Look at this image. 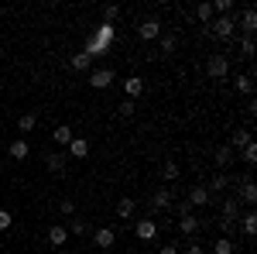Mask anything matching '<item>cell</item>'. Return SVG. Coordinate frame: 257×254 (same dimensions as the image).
Segmentation results:
<instances>
[{
	"mask_svg": "<svg viewBox=\"0 0 257 254\" xmlns=\"http://www.w3.org/2000/svg\"><path fill=\"white\" fill-rule=\"evenodd\" d=\"M69 65H72V72H89V69H93V59H89V55H72V59H69Z\"/></svg>",
	"mask_w": 257,
	"mask_h": 254,
	"instance_id": "22",
	"label": "cell"
},
{
	"mask_svg": "<svg viewBox=\"0 0 257 254\" xmlns=\"http://www.w3.org/2000/svg\"><path fill=\"white\" fill-rule=\"evenodd\" d=\"M144 90H148V82H144L141 76H127L123 79V100H138Z\"/></svg>",
	"mask_w": 257,
	"mask_h": 254,
	"instance_id": "8",
	"label": "cell"
},
{
	"mask_svg": "<svg viewBox=\"0 0 257 254\" xmlns=\"http://www.w3.org/2000/svg\"><path fill=\"white\" fill-rule=\"evenodd\" d=\"M161 176H165V182H175V179L182 176V168H178V161H172V158H168V161L161 165Z\"/></svg>",
	"mask_w": 257,
	"mask_h": 254,
	"instance_id": "27",
	"label": "cell"
},
{
	"mask_svg": "<svg viewBox=\"0 0 257 254\" xmlns=\"http://www.w3.org/2000/svg\"><path fill=\"white\" fill-rule=\"evenodd\" d=\"M213 254H237V244L230 237H219V240H213Z\"/></svg>",
	"mask_w": 257,
	"mask_h": 254,
	"instance_id": "23",
	"label": "cell"
},
{
	"mask_svg": "<svg viewBox=\"0 0 257 254\" xmlns=\"http://www.w3.org/2000/svg\"><path fill=\"white\" fill-rule=\"evenodd\" d=\"M65 240H69V230H65L62 223H55V227H48V244H52V247H62Z\"/></svg>",
	"mask_w": 257,
	"mask_h": 254,
	"instance_id": "20",
	"label": "cell"
},
{
	"mask_svg": "<svg viewBox=\"0 0 257 254\" xmlns=\"http://www.w3.org/2000/svg\"><path fill=\"white\" fill-rule=\"evenodd\" d=\"M168 206H175V193L168 186H158L151 193V210H168Z\"/></svg>",
	"mask_w": 257,
	"mask_h": 254,
	"instance_id": "4",
	"label": "cell"
},
{
	"mask_svg": "<svg viewBox=\"0 0 257 254\" xmlns=\"http://www.w3.org/2000/svg\"><path fill=\"white\" fill-rule=\"evenodd\" d=\"M134 110H138V103H134V100H123V103L117 107V114H120L123 120H131V117H134Z\"/></svg>",
	"mask_w": 257,
	"mask_h": 254,
	"instance_id": "32",
	"label": "cell"
},
{
	"mask_svg": "<svg viewBox=\"0 0 257 254\" xmlns=\"http://www.w3.org/2000/svg\"><path fill=\"white\" fill-rule=\"evenodd\" d=\"M233 234H237V220H223L219 216V237H230L233 240Z\"/></svg>",
	"mask_w": 257,
	"mask_h": 254,
	"instance_id": "30",
	"label": "cell"
},
{
	"mask_svg": "<svg viewBox=\"0 0 257 254\" xmlns=\"http://www.w3.org/2000/svg\"><path fill=\"white\" fill-rule=\"evenodd\" d=\"M178 230H182L185 237H196L199 230H202V220H199L196 213H192V216H182V220H178Z\"/></svg>",
	"mask_w": 257,
	"mask_h": 254,
	"instance_id": "13",
	"label": "cell"
},
{
	"mask_svg": "<svg viewBox=\"0 0 257 254\" xmlns=\"http://www.w3.org/2000/svg\"><path fill=\"white\" fill-rule=\"evenodd\" d=\"M213 161H216L219 168H230V165H233V148H230V144H219L216 151H213Z\"/></svg>",
	"mask_w": 257,
	"mask_h": 254,
	"instance_id": "17",
	"label": "cell"
},
{
	"mask_svg": "<svg viewBox=\"0 0 257 254\" xmlns=\"http://www.w3.org/2000/svg\"><path fill=\"white\" fill-rule=\"evenodd\" d=\"M7 151H11V158H14V161H24V158L31 155V144H28V141H24V137H14V141H11V148H7Z\"/></svg>",
	"mask_w": 257,
	"mask_h": 254,
	"instance_id": "16",
	"label": "cell"
},
{
	"mask_svg": "<svg viewBox=\"0 0 257 254\" xmlns=\"http://www.w3.org/2000/svg\"><path fill=\"white\" fill-rule=\"evenodd\" d=\"M35 124H38L35 114H21V117H18V131H21V134H28V131H35Z\"/></svg>",
	"mask_w": 257,
	"mask_h": 254,
	"instance_id": "29",
	"label": "cell"
},
{
	"mask_svg": "<svg viewBox=\"0 0 257 254\" xmlns=\"http://www.w3.org/2000/svg\"><path fill=\"white\" fill-rule=\"evenodd\" d=\"M72 127H69V124H59V127H55V134H52V141H55V144H62V148H69V141H72Z\"/></svg>",
	"mask_w": 257,
	"mask_h": 254,
	"instance_id": "21",
	"label": "cell"
},
{
	"mask_svg": "<svg viewBox=\"0 0 257 254\" xmlns=\"http://www.w3.org/2000/svg\"><path fill=\"white\" fill-rule=\"evenodd\" d=\"M72 158H89V141H86V137H72V141H69V161H72Z\"/></svg>",
	"mask_w": 257,
	"mask_h": 254,
	"instance_id": "12",
	"label": "cell"
},
{
	"mask_svg": "<svg viewBox=\"0 0 257 254\" xmlns=\"http://www.w3.org/2000/svg\"><path fill=\"white\" fill-rule=\"evenodd\" d=\"M240 158H243V165L250 168V165L257 161V144H247V148H243V155H240Z\"/></svg>",
	"mask_w": 257,
	"mask_h": 254,
	"instance_id": "34",
	"label": "cell"
},
{
	"mask_svg": "<svg viewBox=\"0 0 257 254\" xmlns=\"http://www.w3.org/2000/svg\"><path fill=\"white\" fill-rule=\"evenodd\" d=\"M161 254H178V244H165V247H161Z\"/></svg>",
	"mask_w": 257,
	"mask_h": 254,
	"instance_id": "41",
	"label": "cell"
},
{
	"mask_svg": "<svg viewBox=\"0 0 257 254\" xmlns=\"http://www.w3.org/2000/svg\"><path fill=\"white\" fill-rule=\"evenodd\" d=\"M247 144H254V137H250V127H237V131H233V137H230V148H233V151H243V148H247Z\"/></svg>",
	"mask_w": 257,
	"mask_h": 254,
	"instance_id": "15",
	"label": "cell"
},
{
	"mask_svg": "<svg viewBox=\"0 0 257 254\" xmlns=\"http://www.w3.org/2000/svg\"><path fill=\"white\" fill-rule=\"evenodd\" d=\"M219 210H223V220H240V203H237V196H226Z\"/></svg>",
	"mask_w": 257,
	"mask_h": 254,
	"instance_id": "18",
	"label": "cell"
},
{
	"mask_svg": "<svg viewBox=\"0 0 257 254\" xmlns=\"http://www.w3.org/2000/svg\"><path fill=\"white\" fill-rule=\"evenodd\" d=\"M59 210H62L65 216H69V213H76V203H72V199H62V203H59Z\"/></svg>",
	"mask_w": 257,
	"mask_h": 254,
	"instance_id": "40",
	"label": "cell"
},
{
	"mask_svg": "<svg viewBox=\"0 0 257 254\" xmlns=\"http://www.w3.org/2000/svg\"><path fill=\"white\" fill-rule=\"evenodd\" d=\"M175 210H178V220H182V216H192V203H189V199H178Z\"/></svg>",
	"mask_w": 257,
	"mask_h": 254,
	"instance_id": "37",
	"label": "cell"
},
{
	"mask_svg": "<svg viewBox=\"0 0 257 254\" xmlns=\"http://www.w3.org/2000/svg\"><path fill=\"white\" fill-rule=\"evenodd\" d=\"M117 216L120 220H131V216H134V199H131V196H123L117 203Z\"/></svg>",
	"mask_w": 257,
	"mask_h": 254,
	"instance_id": "28",
	"label": "cell"
},
{
	"mask_svg": "<svg viewBox=\"0 0 257 254\" xmlns=\"http://www.w3.org/2000/svg\"><path fill=\"white\" fill-rule=\"evenodd\" d=\"M185 199H189V203H192V210H196V206H209V203H213V199H216V196L209 193V189H206V186H192V189H189V196H185Z\"/></svg>",
	"mask_w": 257,
	"mask_h": 254,
	"instance_id": "7",
	"label": "cell"
},
{
	"mask_svg": "<svg viewBox=\"0 0 257 254\" xmlns=\"http://www.w3.org/2000/svg\"><path fill=\"white\" fill-rule=\"evenodd\" d=\"M206 72H209V79H226V72H230V59H226V55H209Z\"/></svg>",
	"mask_w": 257,
	"mask_h": 254,
	"instance_id": "3",
	"label": "cell"
},
{
	"mask_svg": "<svg viewBox=\"0 0 257 254\" xmlns=\"http://www.w3.org/2000/svg\"><path fill=\"white\" fill-rule=\"evenodd\" d=\"M134 234H138V240H144V244L158 240V223H155V216H144V220H138V223H134Z\"/></svg>",
	"mask_w": 257,
	"mask_h": 254,
	"instance_id": "2",
	"label": "cell"
},
{
	"mask_svg": "<svg viewBox=\"0 0 257 254\" xmlns=\"http://www.w3.org/2000/svg\"><path fill=\"white\" fill-rule=\"evenodd\" d=\"M117 18H120V7H113V4H110V7H103V24H113Z\"/></svg>",
	"mask_w": 257,
	"mask_h": 254,
	"instance_id": "36",
	"label": "cell"
},
{
	"mask_svg": "<svg viewBox=\"0 0 257 254\" xmlns=\"http://www.w3.org/2000/svg\"><path fill=\"white\" fill-rule=\"evenodd\" d=\"M45 165H48V172L62 176V172H65V165H69V155H62V151H48V155H45Z\"/></svg>",
	"mask_w": 257,
	"mask_h": 254,
	"instance_id": "10",
	"label": "cell"
},
{
	"mask_svg": "<svg viewBox=\"0 0 257 254\" xmlns=\"http://www.w3.org/2000/svg\"><path fill=\"white\" fill-rule=\"evenodd\" d=\"M138 38H141V41H155V38H161V21H158V18L141 21V24H138Z\"/></svg>",
	"mask_w": 257,
	"mask_h": 254,
	"instance_id": "5",
	"label": "cell"
},
{
	"mask_svg": "<svg viewBox=\"0 0 257 254\" xmlns=\"http://www.w3.org/2000/svg\"><path fill=\"white\" fill-rule=\"evenodd\" d=\"M11 223H14V216L7 213V210H0V230H11Z\"/></svg>",
	"mask_w": 257,
	"mask_h": 254,
	"instance_id": "38",
	"label": "cell"
},
{
	"mask_svg": "<svg viewBox=\"0 0 257 254\" xmlns=\"http://www.w3.org/2000/svg\"><path fill=\"white\" fill-rule=\"evenodd\" d=\"M161 52H165V55H172V52H175V45H178V38L175 35H161Z\"/></svg>",
	"mask_w": 257,
	"mask_h": 254,
	"instance_id": "33",
	"label": "cell"
},
{
	"mask_svg": "<svg viewBox=\"0 0 257 254\" xmlns=\"http://www.w3.org/2000/svg\"><path fill=\"white\" fill-rule=\"evenodd\" d=\"M240 31H243L247 38H254V31H257V14H254V7H243V14H240Z\"/></svg>",
	"mask_w": 257,
	"mask_h": 254,
	"instance_id": "11",
	"label": "cell"
},
{
	"mask_svg": "<svg viewBox=\"0 0 257 254\" xmlns=\"http://www.w3.org/2000/svg\"><path fill=\"white\" fill-rule=\"evenodd\" d=\"M65 230H72L76 237H86L93 227H89V220H72V227H65Z\"/></svg>",
	"mask_w": 257,
	"mask_h": 254,
	"instance_id": "31",
	"label": "cell"
},
{
	"mask_svg": "<svg viewBox=\"0 0 257 254\" xmlns=\"http://www.w3.org/2000/svg\"><path fill=\"white\" fill-rule=\"evenodd\" d=\"M206 28H209V38L233 41V38H237V14H230V18H213Z\"/></svg>",
	"mask_w": 257,
	"mask_h": 254,
	"instance_id": "1",
	"label": "cell"
},
{
	"mask_svg": "<svg viewBox=\"0 0 257 254\" xmlns=\"http://www.w3.org/2000/svg\"><path fill=\"white\" fill-rule=\"evenodd\" d=\"M240 230H243L247 237H254V234H257V213H254V210L240 213Z\"/></svg>",
	"mask_w": 257,
	"mask_h": 254,
	"instance_id": "19",
	"label": "cell"
},
{
	"mask_svg": "<svg viewBox=\"0 0 257 254\" xmlns=\"http://www.w3.org/2000/svg\"><path fill=\"white\" fill-rule=\"evenodd\" d=\"M89 86H93V90H110V86H113V69H96V72H89Z\"/></svg>",
	"mask_w": 257,
	"mask_h": 254,
	"instance_id": "9",
	"label": "cell"
},
{
	"mask_svg": "<svg viewBox=\"0 0 257 254\" xmlns=\"http://www.w3.org/2000/svg\"><path fill=\"white\" fill-rule=\"evenodd\" d=\"M226 186H230V176H226V172H216V176H213V182H209L206 189H209V193L216 196V193H223Z\"/></svg>",
	"mask_w": 257,
	"mask_h": 254,
	"instance_id": "24",
	"label": "cell"
},
{
	"mask_svg": "<svg viewBox=\"0 0 257 254\" xmlns=\"http://www.w3.org/2000/svg\"><path fill=\"white\" fill-rule=\"evenodd\" d=\"M196 18L202 21V24H209V21L216 18V14H213V0H202V4H199V7H196Z\"/></svg>",
	"mask_w": 257,
	"mask_h": 254,
	"instance_id": "25",
	"label": "cell"
},
{
	"mask_svg": "<svg viewBox=\"0 0 257 254\" xmlns=\"http://www.w3.org/2000/svg\"><path fill=\"white\" fill-rule=\"evenodd\" d=\"M233 86H237V93H243V97H250V93H254V79L247 76V72L233 79Z\"/></svg>",
	"mask_w": 257,
	"mask_h": 254,
	"instance_id": "26",
	"label": "cell"
},
{
	"mask_svg": "<svg viewBox=\"0 0 257 254\" xmlns=\"http://www.w3.org/2000/svg\"><path fill=\"white\" fill-rule=\"evenodd\" d=\"M185 254H206V247H202L199 240H189V247H185Z\"/></svg>",
	"mask_w": 257,
	"mask_h": 254,
	"instance_id": "39",
	"label": "cell"
},
{
	"mask_svg": "<svg viewBox=\"0 0 257 254\" xmlns=\"http://www.w3.org/2000/svg\"><path fill=\"white\" fill-rule=\"evenodd\" d=\"M240 55H243V59H250V55H254V38H247V35L240 38Z\"/></svg>",
	"mask_w": 257,
	"mask_h": 254,
	"instance_id": "35",
	"label": "cell"
},
{
	"mask_svg": "<svg viewBox=\"0 0 257 254\" xmlns=\"http://www.w3.org/2000/svg\"><path fill=\"white\" fill-rule=\"evenodd\" d=\"M113 38H117V28H113V24H99L96 31H93V41H99V45H106V48L113 45Z\"/></svg>",
	"mask_w": 257,
	"mask_h": 254,
	"instance_id": "14",
	"label": "cell"
},
{
	"mask_svg": "<svg viewBox=\"0 0 257 254\" xmlns=\"http://www.w3.org/2000/svg\"><path fill=\"white\" fill-rule=\"evenodd\" d=\"M93 244L103 247V251H110V247L117 244V230H113V227H96V230H93Z\"/></svg>",
	"mask_w": 257,
	"mask_h": 254,
	"instance_id": "6",
	"label": "cell"
}]
</instances>
